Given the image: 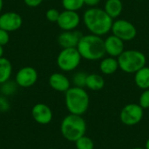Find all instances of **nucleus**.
Returning a JSON list of instances; mask_svg holds the SVG:
<instances>
[{"instance_id": "obj_1", "label": "nucleus", "mask_w": 149, "mask_h": 149, "mask_svg": "<svg viewBox=\"0 0 149 149\" xmlns=\"http://www.w3.org/2000/svg\"><path fill=\"white\" fill-rule=\"evenodd\" d=\"M83 23L90 33L104 36L111 32L113 19L99 7L88 8L83 14Z\"/></svg>"}, {"instance_id": "obj_2", "label": "nucleus", "mask_w": 149, "mask_h": 149, "mask_svg": "<svg viewBox=\"0 0 149 149\" xmlns=\"http://www.w3.org/2000/svg\"><path fill=\"white\" fill-rule=\"evenodd\" d=\"M77 49L82 59L86 61H100L106 55L104 39L93 33L82 35Z\"/></svg>"}, {"instance_id": "obj_3", "label": "nucleus", "mask_w": 149, "mask_h": 149, "mask_svg": "<svg viewBox=\"0 0 149 149\" xmlns=\"http://www.w3.org/2000/svg\"><path fill=\"white\" fill-rule=\"evenodd\" d=\"M66 109L72 114H85L90 105V97L84 88L72 86L65 92Z\"/></svg>"}, {"instance_id": "obj_4", "label": "nucleus", "mask_w": 149, "mask_h": 149, "mask_svg": "<svg viewBox=\"0 0 149 149\" xmlns=\"http://www.w3.org/2000/svg\"><path fill=\"white\" fill-rule=\"evenodd\" d=\"M60 131L65 140L75 142L80 137L85 135L86 131V123L81 115L70 113L62 120Z\"/></svg>"}, {"instance_id": "obj_5", "label": "nucleus", "mask_w": 149, "mask_h": 149, "mask_svg": "<svg viewBox=\"0 0 149 149\" xmlns=\"http://www.w3.org/2000/svg\"><path fill=\"white\" fill-rule=\"evenodd\" d=\"M117 59L120 69L127 74H134L147 64L146 55L136 49L124 50Z\"/></svg>"}, {"instance_id": "obj_6", "label": "nucleus", "mask_w": 149, "mask_h": 149, "mask_svg": "<svg viewBox=\"0 0 149 149\" xmlns=\"http://www.w3.org/2000/svg\"><path fill=\"white\" fill-rule=\"evenodd\" d=\"M82 57L77 47L62 48L57 57V65L60 70L64 72H71L79 66Z\"/></svg>"}, {"instance_id": "obj_7", "label": "nucleus", "mask_w": 149, "mask_h": 149, "mask_svg": "<svg viewBox=\"0 0 149 149\" xmlns=\"http://www.w3.org/2000/svg\"><path fill=\"white\" fill-rule=\"evenodd\" d=\"M144 116V109L139 104H128L125 105L120 113V119L122 124L133 126L139 124Z\"/></svg>"}, {"instance_id": "obj_8", "label": "nucleus", "mask_w": 149, "mask_h": 149, "mask_svg": "<svg viewBox=\"0 0 149 149\" xmlns=\"http://www.w3.org/2000/svg\"><path fill=\"white\" fill-rule=\"evenodd\" d=\"M111 32L124 42L131 41L137 36V29L135 25L132 22L123 18L113 20Z\"/></svg>"}, {"instance_id": "obj_9", "label": "nucleus", "mask_w": 149, "mask_h": 149, "mask_svg": "<svg viewBox=\"0 0 149 149\" xmlns=\"http://www.w3.org/2000/svg\"><path fill=\"white\" fill-rule=\"evenodd\" d=\"M80 20L78 11L65 10L60 12L57 24L62 31H72L76 30L80 24Z\"/></svg>"}, {"instance_id": "obj_10", "label": "nucleus", "mask_w": 149, "mask_h": 149, "mask_svg": "<svg viewBox=\"0 0 149 149\" xmlns=\"http://www.w3.org/2000/svg\"><path fill=\"white\" fill-rule=\"evenodd\" d=\"M38 81L37 70L30 66L20 68L15 76V82L17 86L22 88H30L33 86Z\"/></svg>"}, {"instance_id": "obj_11", "label": "nucleus", "mask_w": 149, "mask_h": 149, "mask_svg": "<svg viewBox=\"0 0 149 149\" xmlns=\"http://www.w3.org/2000/svg\"><path fill=\"white\" fill-rule=\"evenodd\" d=\"M22 24V17L17 12L8 11L0 15V28L9 32L18 30Z\"/></svg>"}, {"instance_id": "obj_12", "label": "nucleus", "mask_w": 149, "mask_h": 149, "mask_svg": "<svg viewBox=\"0 0 149 149\" xmlns=\"http://www.w3.org/2000/svg\"><path fill=\"white\" fill-rule=\"evenodd\" d=\"M104 44L106 54H107L108 56L117 58L125 50L124 41L113 34L107 36L104 40Z\"/></svg>"}, {"instance_id": "obj_13", "label": "nucleus", "mask_w": 149, "mask_h": 149, "mask_svg": "<svg viewBox=\"0 0 149 149\" xmlns=\"http://www.w3.org/2000/svg\"><path fill=\"white\" fill-rule=\"evenodd\" d=\"M33 119L40 125H47L52 119V111L51 108L42 103L35 105L31 109Z\"/></svg>"}, {"instance_id": "obj_14", "label": "nucleus", "mask_w": 149, "mask_h": 149, "mask_svg": "<svg viewBox=\"0 0 149 149\" xmlns=\"http://www.w3.org/2000/svg\"><path fill=\"white\" fill-rule=\"evenodd\" d=\"M82 35L83 34L77 30L63 31L58 37V45L62 48L77 47Z\"/></svg>"}, {"instance_id": "obj_15", "label": "nucleus", "mask_w": 149, "mask_h": 149, "mask_svg": "<svg viewBox=\"0 0 149 149\" xmlns=\"http://www.w3.org/2000/svg\"><path fill=\"white\" fill-rule=\"evenodd\" d=\"M49 85L52 89L58 92H65L71 88V82L66 76L62 73H53L49 77Z\"/></svg>"}, {"instance_id": "obj_16", "label": "nucleus", "mask_w": 149, "mask_h": 149, "mask_svg": "<svg viewBox=\"0 0 149 149\" xmlns=\"http://www.w3.org/2000/svg\"><path fill=\"white\" fill-rule=\"evenodd\" d=\"M100 70L103 75L106 76H111L114 74L120 68H119V62L118 59L112 56L103 57L100 60Z\"/></svg>"}, {"instance_id": "obj_17", "label": "nucleus", "mask_w": 149, "mask_h": 149, "mask_svg": "<svg viewBox=\"0 0 149 149\" xmlns=\"http://www.w3.org/2000/svg\"><path fill=\"white\" fill-rule=\"evenodd\" d=\"M103 9L113 19H116L123 11V4L121 0H107Z\"/></svg>"}, {"instance_id": "obj_18", "label": "nucleus", "mask_w": 149, "mask_h": 149, "mask_svg": "<svg viewBox=\"0 0 149 149\" xmlns=\"http://www.w3.org/2000/svg\"><path fill=\"white\" fill-rule=\"evenodd\" d=\"M134 83L142 90L149 89V67L145 66L134 73Z\"/></svg>"}, {"instance_id": "obj_19", "label": "nucleus", "mask_w": 149, "mask_h": 149, "mask_svg": "<svg viewBox=\"0 0 149 149\" xmlns=\"http://www.w3.org/2000/svg\"><path fill=\"white\" fill-rule=\"evenodd\" d=\"M105 86V79L99 74H88L86 82V87L93 91H99Z\"/></svg>"}, {"instance_id": "obj_20", "label": "nucleus", "mask_w": 149, "mask_h": 149, "mask_svg": "<svg viewBox=\"0 0 149 149\" xmlns=\"http://www.w3.org/2000/svg\"><path fill=\"white\" fill-rule=\"evenodd\" d=\"M12 74V65L10 61L4 58H0V84L10 80Z\"/></svg>"}, {"instance_id": "obj_21", "label": "nucleus", "mask_w": 149, "mask_h": 149, "mask_svg": "<svg viewBox=\"0 0 149 149\" xmlns=\"http://www.w3.org/2000/svg\"><path fill=\"white\" fill-rule=\"evenodd\" d=\"M62 6L65 10L78 11L85 5L84 0H62Z\"/></svg>"}, {"instance_id": "obj_22", "label": "nucleus", "mask_w": 149, "mask_h": 149, "mask_svg": "<svg viewBox=\"0 0 149 149\" xmlns=\"http://www.w3.org/2000/svg\"><path fill=\"white\" fill-rule=\"evenodd\" d=\"M75 146L77 149H93L94 143L93 140L86 135L80 137L75 141Z\"/></svg>"}, {"instance_id": "obj_23", "label": "nucleus", "mask_w": 149, "mask_h": 149, "mask_svg": "<svg viewBox=\"0 0 149 149\" xmlns=\"http://www.w3.org/2000/svg\"><path fill=\"white\" fill-rule=\"evenodd\" d=\"M86 73L83 71H79L75 73L72 76V83L76 87H80V88H85L86 87V77H87Z\"/></svg>"}, {"instance_id": "obj_24", "label": "nucleus", "mask_w": 149, "mask_h": 149, "mask_svg": "<svg viewBox=\"0 0 149 149\" xmlns=\"http://www.w3.org/2000/svg\"><path fill=\"white\" fill-rule=\"evenodd\" d=\"M17 83L16 82H10V80L2 83L0 90L4 96H10L14 94L17 90Z\"/></svg>"}, {"instance_id": "obj_25", "label": "nucleus", "mask_w": 149, "mask_h": 149, "mask_svg": "<svg viewBox=\"0 0 149 149\" xmlns=\"http://www.w3.org/2000/svg\"><path fill=\"white\" fill-rule=\"evenodd\" d=\"M139 105L143 109L149 110V89L144 90L142 93L141 94L140 98H139Z\"/></svg>"}, {"instance_id": "obj_26", "label": "nucleus", "mask_w": 149, "mask_h": 149, "mask_svg": "<svg viewBox=\"0 0 149 149\" xmlns=\"http://www.w3.org/2000/svg\"><path fill=\"white\" fill-rule=\"evenodd\" d=\"M59 14H60V12L57 9L51 8V9H49V10L46 11V12H45V18L50 22H52V23L56 22L57 23V21L58 19V17H59Z\"/></svg>"}, {"instance_id": "obj_27", "label": "nucleus", "mask_w": 149, "mask_h": 149, "mask_svg": "<svg viewBox=\"0 0 149 149\" xmlns=\"http://www.w3.org/2000/svg\"><path fill=\"white\" fill-rule=\"evenodd\" d=\"M9 40H10L9 32L0 28V45L3 47L9 42Z\"/></svg>"}, {"instance_id": "obj_28", "label": "nucleus", "mask_w": 149, "mask_h": 149, "mask_svg": "<svg viewBox=\"0 0 149 149\" xmlns=\"http://www.w3.org/2000/svg\"><path fill=\"white\" fill-rule=\"evenodd\" d=\"M9 101L4 97H0V112H5L9 110Z\"/></svg>"}, {"instance_id": "obj_29", "label": "nucleus", "mask_w": 149, "mask_h": 149, "mask_svg": "<svg viewBox=\"0 0 149 149\" xmlns=\"http://www.w3.org/2000/svg\"><path fill=\"white\" fill-rule=\"evenodd\" d=\"M44 0H24V3L29 7H37L42 4Z\"/></svg>"}, {"instance_id": "obj_30", "label": "nucleus", "mask_w": 149, "mask_h": 149, "mask_svg": "<svg viewBox=\"0 0 149 149\" xmlns=\"http://www.w3.org/2000/svg\"><path fill=\"white\" fill-rule=\"evenodd\" d=\"M85 5H87L88 7H97V5L100 3V0H84Z\"/></svg>"}, {"instance_id": "obj_31", "label": "nucleus", "mask_w": 149, "mask_h": 149, "mask_svg": "<svg viewBox=\"0 0 149 149\" xmlns=\"http://www.w3.org/2000/svg\"><path fill=\"white\" fill-rule=\"evenodd\" d=\"M3 46L0 45V58L3 57Z\"/></svg>"}, {"instance_id": "obj_32", "label": "nucleus", "mask_w": 149, "mask_h": 149, "mask_svg": "<svg viewBox=\"0 0 149 149\" xmlns=\"http://www.w3.org/2000/svg\"><path fill=\"white\" fill-rule=\"evenodd\" d=\"M3 0H0V13L3 10Z\"/></svg>"}, {"instance_id": "obj_33", "label": "nucleus", "mask_w": 149, "mask_h": 149, "mask_svg": "<svg viewBox=\"0 0 149 149\" xmlns=\"http://www.w3.org/2000/svg\"><path fill=\"white\" fill-rule=\"evenodd\" d=\"M146 149H149V139L146 141Z\"/></svg>"}, {"instance_id": "obj_34", "label": "nucleus", "mask_w": 149, "mask_h": 149, "mask_svg": "<svg viewBox=\"0 0 149 149\" xmlns=\"http://www.w3.org/2000/svg\"><path fill=\"white\" fill-rule=\"evenodd\" d=\"M133 149H144V148H133Z\"/></svg>"}, {"instance_id": "obj_35", "label": "nucleus", "mask_w": 149, "mask_h": 149, "mask_svg": "<svg viewBox=\"0 0 149 149\" xmlns=\"http://www.w3.org/2000/svg\"><path fill=\"white\" fill-rule=\"evenodd\" d=\"M49 149H54V148H49Z\"/></svg>"}]
</instances>
